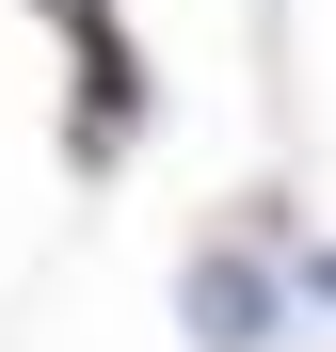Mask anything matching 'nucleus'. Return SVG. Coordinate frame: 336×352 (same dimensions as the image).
<instances>
[{"label": "nucleus", "mask_w": 336, "mask_h": 352, "mask_svg": "<svg viewBox=\"0 0 336 352\" xmlns=\"http://www.w3.org/2000/svg\"><path fill=\"white\" fill-rule=\"evenodd\" d=\"M65 16H80V32H96V0H65Z\"/></svg>", "instance_id": "f257e3e1"}]
</instances>
